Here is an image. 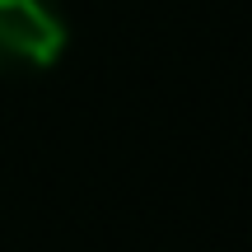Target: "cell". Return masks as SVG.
<instances>
[{"label": "cell", "instance_id": "cell-1", "mask_svg": "<svg viewBox=\"0 0 252 252\" xmlns=\"http://www.w3.org/2000/svg\"><path fill=\"white\" fill-rule=\"evenodd\" d=\"M65 52V19L52 0H0V75L47 70Z\"/></svg>", "mask_w": 252, "mask_h": 252}]
</instances>
